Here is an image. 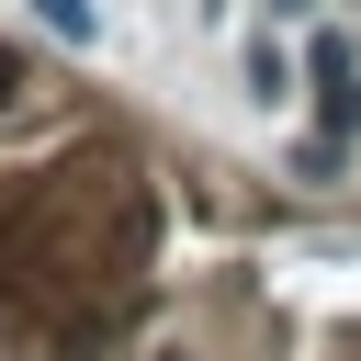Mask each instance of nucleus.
I'll return each mask as SVG.
<instances>
[{"instance_id":"2","label":"nucleus","mask_w":361,"mask_h":361,"mask_svg":"<svg viewBox=\"0 0 361 361\" xmlns=\"http://www.w3.org/2000/svg\"><path fill=\"white\" fill-rule=\"evenodd\" d=\"M34 11H45V34H68V45L102 34V0H34Z\"/></svg>"},{"instance_id":"4","label":"nucleus","mask_w":361,"mask_h":361,"mask_svg":"<svg viewBox=\"0 0 361 361\" xmlns=\"http://www.w3.org/2000/svg\"><path fill=\"white\" fill-rule=\"evenodd\" d=\"M271 11H316V0H271Z\"/></svg>"},{"instance_id":"1","label":"nucleus","mask_w":361,"mask_h":361,"mask_svg":"<svg viewBox=\"0 0 361 361\" xmlns=\"http://www.w3.org/2000/svg\"><path fill=\"white\" fill-rule=\"evenodd\" d=\"M305 68H316V102H327V135H361V56H350L338 34H316Z\"/></svg>"},{"instance_id":"3","label":"nucleus","mask_w":361,"mask_h":361,"mask_svg":"<svg viewBox=\"0 0 361 361\" xmlns=\"http://www.w3.org/2000/svg\"><path fill=\"white\" fill-rule=\"evenodd\" d=\"M0 102H23V45H0Z\"/></svg>"}]
</instances>
